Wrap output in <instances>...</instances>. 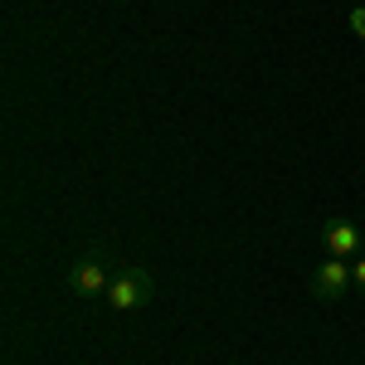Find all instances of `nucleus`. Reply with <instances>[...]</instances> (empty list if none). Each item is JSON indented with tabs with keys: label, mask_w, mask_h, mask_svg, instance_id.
<instances>
[{
	"label": "nucleus",
	"mask_w": 365,
	"mask_h": 365,
	"mask_svg": "<svg viewBox=\"0 0 365 365\" xmlns=\"http://www.w3.org/2000/svg\"><path fill=\"white\" fill-rule=\"evenodd\" d=\"M346 25L356 29V39H365V5H356V10L346 15Z\"/></svg>",
	"instance_id": "nucleus-5"
},
{
	"label": "nucleus",
	"mask_w": 365,
	"mask_h": 365,
	"mask_svg": "<svg viewBox=\"0 0 365 365\" xmlns=\"http://www.w3.org/2000/svg\"><path fill=\"white\" fill-rule=\"evenodd\" d=\"M351 287H356V278H351V263H346V258H327V263L312 268V292H317V302H341Z\"/></svg>",
	"instance_id": "nucleus-3"
},
{
	"label": "nucleus",
	"mask_w": 365,
	"mask_h": 365,
	"mask_svg": "<svg viewBox=\"0 0 365 365\" xmlns=\"http://www.w3.org/2000/svg\"><path fill=\"white\" fill-rule=\"evenodd\" d=\"M156 297V278L146 268H117L113 287H108V307L113 312H137Z\"/></svg>",
	"instance_id": "nucleus-2"
},
{
	"label": "nucleus",
	"mask_w": 365,
	"mask_h": 365,
	"mask_svg": "<svg viewBox=\"0 0 365 365\" xmlns=\"http://www.w3.org/2000/svg\"><path fill=\"white\" fill-rule=\"evenodd\" d=\"M351 278H356V287L365 292V253H356V258H351Z\"/></svg>",
	"instance_id": "nucleus-6"
},
{
	"label": "nucleus",
	"mask_w": 365,
	"mask_h": 365,
	"mask_svg": "<svg viewBox=\"0 0 365 365\" xmlns=\"http://www.w3.org/2000/svg\"><path fill=\"white\" fill-rule=\"evenodd\" d=\"M322 244H327V258H356L361 253V229L351 225L346 215H336V220H327V229H322Z\"/></svg>",
	"instance_id": "nucleus-4"
},
{
	"label": "nucleus",
	"mask_w": 365,
	"mask_h": 365,
	"mask_svg": "<svg viewBox=\"0 0 365 365\" xmlns=\"http://www.w3.org/2000/svg\"><path fill=\"white\" fill-rule=\"evenodd\" d=\"M113 278H117V258H113V249H103V244H88V249L68 263V292L83 297V302L108 297Z\"/></svg>",
	"instance_id": "nucleus-1"
}]
</instances>
